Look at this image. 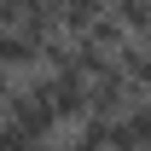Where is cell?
I'll return each mask as SVG.
<instances>
[{
	"label": "cell",
	"instance_id": "obj_5",
	"mask_svg": "<svg viewBox=\"0 0 151 151\" xmlns=\"http://www.w3.org/2000/svg\"><path fill=\"white\" fill-rule=\"evenodd\" d=\"M139 41H145V47H151V35H139Z\"/></svg>",
	"mask_w": 151,
	"mask_h": 151
},
{
	"label": "cell",
	"instance_id": "obj_1",
	"mask_svg": "<svg viewBox=\"0 0 151 151\" xmlns=\"http://www.w3.org/2000/svg\"><path fill=\"white\" fill-rule=\"evenodd\" d=\"M0 70H41V41H29L23 35V29H12V23H6V29H0Z\"/></svg>",
	"mask_w": 151,
	"mask_h": 151
},
{
	"label": "cell",
	"instance_id": "obj_2",
	"mask_svg": "<svg viewBox=\"0 0 151 151\" xmlns=\"http://www.w3.org/2000/svg\"><path fill=\"white\" fill-rule=\"evenodd\" d=\"M122 128H128V139L139 151H151V93H139L128 111H122Z\"/></svg>",
	"mask_w": 151,
	"mask_h": 151
},
{
	"label": "cell",
	"instance_id": "obj_3",
	"mask_svg": "<svg viewBox=\"0 0 151 151\" xmlns=\"http://www.w3.org/2000/svg\"><path fill=\"white\" fill-rule=\"evenodd\" d=\"M111 12L128 23V35H151V0H111Z\"/></svg>",
	"mask_w": 151,
	"mask_h": 151
},
{
	"label": "cell",
	"instance_id": "obj_4",
	"mask_svg": "<svg viewBox=\"0 0 151 151\" xmlns=\"http://www.w3.org/2000/svg\"><path fill=\"white\" fill-rule=\"evenodd\" d=\"M111 151H139V145H111Z\"/></svg>",
	"mask_w": 151,
	"mask_h": 151
}]
</instances>
